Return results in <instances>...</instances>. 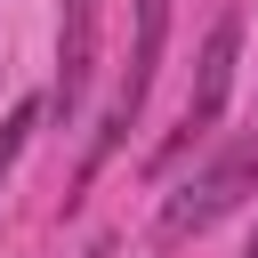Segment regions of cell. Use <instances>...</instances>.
<instances>
[{"instance_id": "3957f363", "label": "cell", "mask_w": 258, "mask_h": 258, "mask_svg": "<svg viewBox=\"0 0 258 258\" xmlns=\"http://www.w3.org/2000/svg\"><path fill=\"white\" fill-rule=\"evenodd\" d=\"M161 48H169V0H137V40H129V64H121V89H113V113H105V129H97V145H89V177L121 153V137L137 129V113H145V97H153V73H161Z\"/></svg>"}, {"instance_id": "7a4b0ae2", "label": "cell", "mask_w": 258, "mask_h": 258, "mask_svg": "<svg viewBox=\"0 0 258 258\" xmlns=\"http://www.w3.org/2000/svg\"><path fill=\"white\" fill-rule=\"evenodd\" d=\"M234 64H242V8H226L218 24H210V40H202V56H194V89H185V105H177V137L161 145V161H177L185 145H202L210 129H218V113H226V97H234ZM153 161V169H161Z\"/></svg>"}, {"instance_id": "8992f818", "label": "cell", "mask_w": 258, "mask_h": 258, "mask_svg": "<svg viewBox=\"0 0 258 258\" xmlns=\"http://www.w3.org/2000/svg\"><path fill=\"white\" fill-rule=\"evenodd\" d=\"M242 258H258V234H250V250H242Z\"/></svg>"}, {"instance_id": "277c9868", "label": "cell", "mask_w": 258, "mask_h": 258, "mask_svg": "<svg viewBox=\"0 0 258 258\" xmlns=\"http://www.w3.org/2000/svg\"><path fill=\"white\" fill-rule=\"evenodd\" d=\"M89 73H97V0H64V16H56V113L64 121L81 113Z\"/></svg>"}, {"instance_id": "6da1fadb", "label": "cell", "mask_w": 258, "mask_h": 258, "mask_svg": "<svg viewBox=\"0 0 258 258\" xmlns=\"http://www.w3.org/2000/svg\"><path fill=\"white\" fill-rule=\"evenodd\" d=\"M258 194V121L242 129V137H226L194 177H177L169 185V202H161V242H185V234H210L226 210H242Z\"/></svg>"}, {"instance_id": "5b68a950", "label": "cell", "mask_w": 258, "mask_h": 258, "mask_svg": "<svg viewBox=\"0 0 258 258\" xmlns=\"http://www.w3.org/2000/svg\"><path fill=\"white\" fill-rule=\"evenodd\" d=\"M40 113H48L40 97H16V105L0 113V185L16 177V161H24V145H32V129H40Z\"/></svg>"}]
</instances>
